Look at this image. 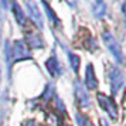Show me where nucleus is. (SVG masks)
<instances>
[{
	"instance_id": "obj_1",
	"label": "nucleus",
	"mask_w": 126,
	"mask_h": 126,
	"mask_svg": "<svg viewBox=\"0 0 126 126\" xmlns=\"http://www.w3.org/2000/svg\"><path fill=\"white\" fill-rule=\"evenodd\" d=\"M102 38H103V43H105L106 48L110 51V54L113 55L115 60H116L118 63H123V61H125L123 52H122V48H120L119 43L116 41V38H115L109 31H106V30L102 33Z\"/></svg>"
},
{
	"instance_id": "obj_2",
	"label": "nucleus",
	"mask_w": 126,
	"mask_h": 126,
	"mask_svg": "<svg viewBox=\"0 0 126 126\" xmlns=\"http://www.w3.org/2000/svg\"><path fill=\"white\" fill-rule=\"evenodd\" d=\"M98 103H99V106L109 115V118L112 120H116L118 119V106H116V103L112 98H109L108 95H103V94H98Z\"/></svg>"
},
{
	"instance_id": "obj_3",
	"label": "nucleus",
	"mask_w": 126,
	"mask_h": 126,
	"mask_svg": "<svg viewBox=\"0 0 126 126\" xmlns=\"http://www.w3.org/2000/svg\"><path fill=\"white\" fill-rule=\"evenodd\" d=\"M12 61L13 63H17V61H21V60H29L31 55H30L29 47L27 44L21 40H17L13 43L12 46Z\"/></svg>"
},
{
	"instance_id": "obj_4",
	"label": "nucleus",
	"mask_w": 126,
	"mask_h": 126,
	"mask_svg": "<svg viewBox=\"0 0 126 126\" xmlns=\"http://www.w3.org/2000/svg\"><path fill=\"white\" fill-rule=\"evenodd\" d=\"M109 82H110V91L113 95H116L119 89L123 85V74L118 68L109 69Z\"/></svg>"
},
{
	"instance_id": "obj_5",
	"label": "nucleus",
	"mask_w": 126,
	"mask_h": 126,
	"mask_svg": "<svg viewBox=\"0 0 126 126\" xmlns=\"http://www.w3.org/2000/svg\"><path fill=\"white\" fill-rule=\"evenodd\" d=\"M75 95H77V101H78V103H79L82 108H85V106L89 105V96H88V92H86V89L82 86V84H81L79 81L75 84Z\"/></svg>"
},
{
	"instance_id": "obj_6",
	"label": "nucleus",
	"mask_w": 126,
	"mask_h": 126,
	"mask_svg": "<svg viewBox=\"0 0 126 126\" xmlns=\"http://www.w3.org/2000/svg\"><path fill=\"white\" fill-rule=\"evenodd\" d=\"M85 81H86V86L89 89H96L98 88V79H96V74L92 64H88L85 71Z\"/></svg>"
},
{
	"instance_id": "obj_7",
	"label": "nucleus",
	"mask_w": 126,
	"mask_h": 126,
	"mask_svg": "<svg viewBox=\"0 0 126 126\" xmlns=\"http://www.w3.org/2000/svg\"><path fill=\"white\" fill-rule=\"evenodd\" d=\"M27 7H29V12H30L31 18H33V21L41 29V27H43V18H41V14H40V12H38L37 6H35L31 0H29V1H27Z\"/></svg>"
},
{
	"instance_id": "obj_8",
	"label": "nucleus",
	"mask_w": 126,
	"mask_h": 126,
	"mask_svg": "<svg viewBox=\"0 0 126 126\" xmlns=\"http://www.w3.org/2000/svg\"><path fill=\"white\" fill-rule=\"evenodd\" d=\"M12 9H13V13H14V17L17 20V23L20 24V26H24V24H26V16H24L23 9L20 7V4H18L16 0L12 1Z\"/></svg>"
},
{
	"instance_id": "obj_9",
	"label": "nucleus",
	"mask_w": 126,
	"mask_h": 126,
	"mask_svg": "<svg viewBox=\"0 0 126 126\" xmlns=\"http://www.w3.org/2000/svg\"><path fill=\"white\" fill-rule=\"evenodd\" d=\"M46 67L47 69H48V72L51 75H54V77H57V75H60V64H58L57 61V58L55 57H51V58H48L46 61Z\"/></svg>"
},
{
	"instance_id": "obj_10",
	"label": "nucleus",
	"mask_w": 126,
	"mask_h": 126,
	"mask_svg": "<svg viewBox=\"0 0 126 126\" xmlns=\"http://www.w3.org/2000/svg\"><path fill=\"white\" fill-rule=\"evenodd\" d=\"M26 44H30L31 47H35V48H41V47L44 46L41 37L38 34H35L34 31H29L27 33V43Z\"/></svg>"
},
{
	"instance_id": "obj_11",
	"label": "nucleus",
	"mask_w": 126,
	"mask_h": 126,
	"mask_svg": "<svg viewBox=\"0 0 126 126\" xmlns=\"http://www.w3.org/2000/svg\"><path fill=\"white\" fill-rule=\"evenodd\" d=\"M94 14L98 18L103 17L106 14V4H105L103 0H95V3H94Z\"/></svg>"
},
{
	"instance_id": "obj_12",
	"label": "nucleus",
	"mask_w": 126,
	"mask_h": 126,
	"mask_svg": "<svg viewBox=\"0 0 126 126\" xmlns=\"http://www.w3.org/2000/svg\"><path fill=\"white\" fill-rule=\"evenodd\" d=\"M68 60H69V64H71L72 69H74V72H78V68H79V65H81V58L77 54H74V52H69Z\"/></svg>"
},
{
	"instance_id": "obj_13",
	"label": "nucleus",
	"mask_w": 126,
	"mask_h": 126,
	"mask_svg": "<svg viewBox=\"0 0 126 126\" xmlns=\"http://www.w3.org/2000/svg\"><path fill=\"white\" fill-rule=\"evenodd\" d=\"M77 122H78V126H94L92 120L84 113H77Z\"/></svg>"
},
{
	"instance_id": "obj_14",
	"label": "nucleus",
	"mask_w": 126,
	"mask_h": 126,
	"mask_svg": "<svg viewBox=\"0 0 126 126\" xmlns=\"http://www.w3.org/2000/svg\"><path fill=\"white\" fill-rule=\"evenodd\" d=\"M24 126H41L40 123H37V122H34V120H30V122H27Z\"/></svg>"
},
{
	"instance_id": "obj_15",
	"label": "nucleus",
	"mask_w": 126,
	"mask_h": 126,
	"mask_svg": "<svg viewBox=\"0 0 126 126\" xmlns=\"http://www.w3.org/2000/svg\"><path fill=\"white\" fill-rule=\"evenodd\" d=\"M122 10H123V14H125V23H126V0H125V3H123V7H122Z\"/></svg>"
},
{
	"instance_id": "obj_16",
	"label": "nucleus",
	"mask_w": 126,
	"mask_h": 126,
	"mask_svg": "<svg viewBox=\"0 0 126 126\" xmlns=\"http://www.w3.org/2000/svg\"><path fill=\"white\" fill-rule=\"evenodd\" d=\"M67 1H68L71 6H74V4H75V0H67Z\"/></svg>"
},
{
	"instance_id": "obj_17",
	"label": "nucleus",
	"mask_w": 126,
	"mask_h": 126,
	"mask_svg": "<svg viewBox=\"0 0 126 126\" xmlns=\"http://www.w3.org/2000/svg\"><path fill=\"white\" fill-rule=\"evenodd\" d=\"M123 106L126 108V94H125V98H123Z\"/></svg>"
},
{
	"instance_id": "obj_18",
	"label": "nucleus",
	"mask_w": 126,
	"mask_h": 126,
	"mask_svg": "<svg viewBox=\"0 0 126 126\" xmlns=\"http://www.w3.org/2000/svg\"><path fill=\"white\" fill-rule=\"evenodd\" d=\"M102 126H109V125L106 123V122H105V120H102Z\"/></svg>"
},
{
	"instance_id": "obj_19",
	"label": "nucleus",
	"mask_w": 126,
	"mask_h": 126,
	"mask_svg": "<svg viewBox=\"0 0 126 126\" xmlns=\"http://www.w3.org/2000/svg\"><path fill=\"white\" fill-rule=\"evenodd\" d=\"M0 33H1V26H0Z\"/></svg>"
}]
</instances>
